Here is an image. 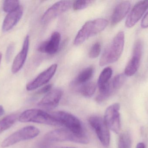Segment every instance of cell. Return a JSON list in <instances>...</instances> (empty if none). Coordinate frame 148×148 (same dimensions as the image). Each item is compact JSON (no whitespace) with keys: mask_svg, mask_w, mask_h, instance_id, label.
I'll return each instance as SVG.
<instances>
[{"mask_svg":"<svg viewBox=\"0 0 148 148\" xmlns=\"http://www.w3.org/2000/svg\"><path fill=\"white\" fill-rule=\"evenodd\" d=\"M124 42V33L121 31L116 35L109 46L104 50L100 59V66H105L117 61L123 51Z\"/></svg>","mask_w":148,"mask_h":148,"instance_id":"cell-1","label":"cell"},{"mask_svg":"<svg viewBox=\"0 0 148 148\" xmlns=\"http://www.w3.org/2000/svg\"><path fill=\"white\" fill-rule=\"evenodd\" d=\"M108 24V20L104 18H98L88 21L84 23L77 33L74 40V44L79 45L82 44L90 37L95 35L103 31Z\"/></svg>","mask_w":148,"mask_h":148,"instance_id":"cell-2","label":"cell"},{"mask_svg":"<svg viewBox=\"0 0 148 148\" xmlns=\"http://www.w3.org/2000/svg\"><path fill=\"white\" fill-rule=\"evenodd\" d=\"M21 123H34L53 126H62L52 115L43 110L31 109L23 112L19 117Z\"/></svg>","mask_w":148,"mask_h":148,"instance_id":"cell-3","label":"cell"},{"mask_svg":"<svg viewBox=\"0 0 148 148\" xmlns=\"http://www.w3.org/2000/svg\"><path fill=\"white\" fill-rule=\"evenodd\" d=\"M44 139L51 142L70 141L85 144L88 143L89 142L88 137L84 134H78L64 129L50 131L45 135Z\"/></svg>","mask_w":148,"mask_h":148,"instance_id":"cell-4","label":"cell"},{"mask_svg":"<svg viewBox=\"0 0 148 148\" xmlns=\"http://www.w3.org/2000/svg\"><path fill=\"white\" fill-rule=\"evenodd\" d=\"M40 134V129L34 126L24 127L3 140L1 143V147L5 148L11 147L20 142L34 139Z\"/></svg>","mask_w":148,"mask_h":148,"instance_id":"cell-5","label":"cell"},{"mask_svg":"<svg viewBox=\"0 0 148 148\" xmlns=\"http://www.w3.org/2000/svg\"><path fill=\"white\" fill-rule=\"evenodd\" d=\"M51 115L69 130L78 134H84L81 122L73 115L63 111H56Z\"/></svg>","mask_w":148,"mask_h":148,"instance_id":"cell-6","label":"cell"},{"mask_svg":"<svg viewBox=\"0 0 148 148\" xmlns=\"http://www.w3.org/2000/svg\"><path fill=\"white\" fill-rule=\"evenodd\" d=\"M88 122L103 146L108 147L110 143V135L104 119L100 116H92L89 118Z\"/></svg>","mask_w":148,"mask_h":148,"instance_id":"cell-7","label":"cell"},{"mask_svg":"<svg viewBox=\"0 0 148 148\" xmlns=\"http://www.w3.org/2000/svg\"><path fill=\"white\" fill-rule=\"evenodd\" d=\"M119 103H115L109 106L105 112L104 120L110 129L118 134L121 130V118Z\"/></svg>","mask_w":148,"mask_h":148,"instance_id":"cell-8","label":"cell"},{"mask_svg":"<svg viewBox=\"0 0 148 148\" xmlns=\"http://www.w3.org/2000/svg\"><path fill=\"white\" fill-rule=\"evenodd\" d=\"M73 4V1H61L56 3L44 13L42 17V22L44 24L48 23L69 9Z\"/></svg>","mask_w":148,"mask_h":148,"instance_id":"cell-9","label":"cell"},{"mask_svg":"<svg viewBox=\"0 0 148 148\" xmlns=\"http://www.w3.org/2000/svg\"><path fill=\"white\" fill-rule=\"evenodd\" d=\"M142 50V43L138 40L134 46L132 58L125 68L124 74L126 76H132L137 72L140 63Z\"/></svg>","mask_w":148,"mask_h":148,"instance_id":"cell-10","label":"cell"},{"mask_svg":"<svg viewBox=\"0 0 148 148\" xmlns=\"http://www.w3.org/2000/svg\"><path fill=\"white\" fill-rule=\"evenodd\" d=\"M57 69V64H53L41 73L34 80L29 83L26 86L28 91L35 90L47 83L54 76Z\"/></svg>","mask_w":148,"mask_h":148,"instance_id":"cell-11","label":"cell"},{"mask_svg":"<svg viewBox=\"0 0 148 148\" xmlns=\"http://www.w3.org/2000/svg\"><path fill=\"white\" fill-rule=\"evenodd\" d=\"M63 95V91L60 89L50 90L38 103V106L46 110H52L60 103Z\"/></svg>","mask_w":148,"mask_h":148,"instance_id":"cell-12","label":"cell"},{"mask_svg":"<svg viewBox=\"0 0 148 148\" xmlns=\"http://www.w3.org/2000/svg\"><path fill=\"white\" fill-rule=\"evenodd\" d=\"M148 9V1H142L137 2L130 11L126 20V26L127 28L134 27L140 20Z\"/></svg>","mask_w":148,"mask_h":148,"instance_id":"cell-13","label":"cell"},{"mask_svg":"<svg viewBox=\"0 0 148 148\" xmlns=\"http://www.w3.org/2000/svg\"><path fill=\"white\" fill-rule=\"evenodd\" d=\"M61 41V34L58 32L53 33L49 40L42 43L38 48L41 53L53 55L59 50Z\"/></svg>","mask_w":148,"mask_h":148,"instance_id":"cell-14","label":"cell"},{"mask_svg":"<svg viewBox=\"0 0 148 148\" xmlns=\"http://www.w3.org/2000/svg\"><path fill=\"white\" fill-rule=\"evenodd\" d=\"M29 45V36H27L24 39L21 50L16 56L12 64L11 71L13 74L19 72L23 67L27 56Z\"/></svg>","mask_w":148,"mask_h":148,"instance_id":"cell-15","label":"cell"},{"mask_svg":"<svg viewBox=\"0 0 148 148\" xmlns=\"http://www.w3.org/2000/svg\"><path fill=\"white\" fill-rule=\"evenodd\" d=\"M23 12V8L20 6L15 10L9 13L3 20L2 27L3 31L7 32L14 28L21 20Z\"/></svg>","mask_w":148,"mask_h":148,"instance_id":"cell-16","label":"cell"},{"mask_svg":"<svg viewBox=\"0 0 148 148\" xmlns=\"http://www.w3.org/2000/svg\"><path fill=\"white\" fill-rule=\"evenodd\" d=\"M130 8V3L129 1H123L115 8L111 16V23L115 25L121 21L127 15Z\"/></svg>","mask_w":148,"mask_h":148,"instance_id":"cell-17","label":"cell"},{"mask_svg":"<svg viewBox=\"0 0 148 148\" xmlns=\"http://www.w3.org/2000/svg\"><path fill=\"white\" fill-rule=\"evenodd\" d=\"M94 73V68L92 67H89L83 70L76 77L74 81V84L79 85L87 83L91 79Z\"/></svg>","mask_w":148,"mask_h":148,"instance_id":"cell-18","label":"cell"},{"mask_svg":"<svg viewBox=\"0 0 148 148\" xmlns=\"http://www.w3.org/2000/svg\"><path fill=\"white\" fill-rule=\"evenodd\" d=\"M16 120V115L12 114L0 120V134L11 127L14 124Z\"/></svg>","mask_w":148,"mask_h":148,"instance_id":"cell-19","label":"cell"},{"mask_svg":"<svg viewBox=\"0 0 148 148\" xmlns=\"http://www.w3.org/2000/svg\"><path fill=\"white\" fill-rule=\"evenodd\" d=\"M96 87L95 83L88 82L82 85L78 91L84 97H90L95 94Z\"/></svg>","mask_w":148,"mask_h":148,"instance_id":"cell-20","label":"cell"},{"mask_svg":"<svg viewBox=\"0 0 148 148\" xmlns=\"http://www.w3.org/2000/svg\"><path fill=\"white\" fill-rule=\"evenodd\" d=\"M131 140L127 133L121 134L118 140V148H131Z\"/></svg>","mask_w":148,"mask_h":148,"instance_id":"cell-21","label":"cell"},{"mask_svg":"<svg viewBox=\"0 0 148 148\" xmlns=\"http://www.w3.org/2000/svg\"><path fill=\"white\" fill-rule=\"evenodd\" d=\"M20 2L17 0H10L3 1V9L4 12L10 13L20 7Z\"/></svg>","mask_w":148,"mask_h":148,"instance_id":"cell-22","label":"cell"},{"mask_svg":"<svg viewBox=\"0 0 148 148\" xmlns=\"http://www.w3.org/2000/svg\"><path fill=\"white\" fill-rule=\"evenodd\" d=\"M126 76L125 74H121L117 75L114 77L111 82V85L114 90H117L121 87L125 82Z\"/></svg>","mask_w":148,"mask_h":148,"instance_id":"cell-23","label":"cell"},{"mask_svg":"<svg viewBox=\"0 0 148 148\" xmlns=\"http://www.w3.org/2000/svg\"><path fill=\"white\" fill-rule=\"evenodd\" d=\"M94 2L95 1L92 0L76 1L73 3V8L75 10H81L88 7Z\"/></svg>","mask_w":148,"mask_h":148,"instance_id":"cell-24","label":"cell"},{"mask_svg":"<svg viewBox=\"0 0 148 148\" xmlns=\"http://www.w3.org/2000/svg\"><path fill=\"white\" fill-rule=\"evenodd\" d=\"M101 50V46L100 42L95 43L92 45L90 50L89 56L90 58H95L100 55Z\"/></svg>","mask_w":148,"mask_h":148,"instance_id":"cell-25","label":"cell"},{"mask_svg":"<svg viewBox=\"0 0 148 148\" xmlns=\"http://www.w3.org/2000/svg\"><path fill=\"white\" fill-rule=\"evenodd\" d=\"M52 142L43 138L36 144V148H53Z\"/></svg>","mask_w":148,"mask_h":148,"instance_id":"cell-26","label":"cell"},{"mask_svg":"<svg viewBox=\"0 0 148 148\" xmlns=\"http://www.w3.org/2000/svg\"><path fill=\"white\" fill-rule=\"evenodd\" d=\"M14 49L15 45L13 43H10L7 48L5 56H6V61L8 62L10 61L12 58Z\"/></svg>","mask_w":148,"mask_h":148,"instance_id":"cell-27","label":"cell"},{"mask_svg":"<svg viewBox=\"0 0 148 148\" xmlns=\"http://www.w3.org/2000/svg\"><path fill=\"white\" fill-rule=\"evenodd\" d=\"M52 88V85L51 84H48L43 87L39 89L37 92L38 94H42L48 93L51 90Z\"/></svg>","mask_w":148,"mask_h":148,"instance_id":"cell-28","label":"cell"},{"mask_svg":"<svg viewBox=\"0 0 148 148\" xmlns=\"http://www.w3.org/2000/svg\"><path fill=\"white\" fill-rule=\"evenodd\" d=\"M141 26L143 28H148V11L143 18L141 23Z\"/></svg>","mask_w":148,"mask_h":148,"instance_id":"cell-29","label":"cell"},{"mask_svg":"<svg viewBox=\"0 0 148 148\" xmlns=\"http://www.w3.org/2000/svg\"><path fill=\"white\" fill-rule=\"evenodd\" d=\"M4 114V109L2 105H0V117L3 115Z\"/></svg>","mask_w":148,"mask_h":148,"instance_id":"cell-30","label":"cell"},{"mask_svg":"<svg viewBox=\"0 0 148 148\" xmlns=\"http://www.w3.org/2000/svg\"><path fill=\"white\" fill-rule=\"evenodd\" d=\"M136 148H145V145L143 142H140L137 144Z\"/></svg>","mask_w":148,"mask_h":148,"instance_id":"cell-31","label":"cell"},{"mask_svg":"<svg viewBox=\"0 0 148 148\" xmlns=\"http://www.w3.org/2000/svg\"><path fill=\"white\" fill-rule=\"evenodd\" d=\"M54 148H76L71 147H54Z\"/></svg>","mask_w":148,"mask_h":148,"instance_id":"cell-32","label":"cell"},{"mask_svg":"<svg viewBox=\"0 0 148 148\" xmlns=\"http://www.w3.org/2000/svg\"><path fill=\"white\" fill-rule=\"evenodd\" d=\"M2 56V55L1 53L0 52V64H1V61Z\"/></svg>","mask_w":148,"mask_h":148,"instance_id":"cell-33","label":"cell"}]
</instances>
